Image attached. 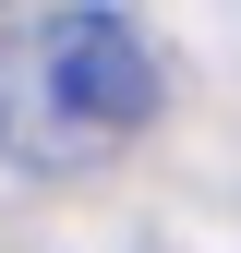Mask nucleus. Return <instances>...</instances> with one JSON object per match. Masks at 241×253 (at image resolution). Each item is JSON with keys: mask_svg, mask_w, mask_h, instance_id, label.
Returning a JSON list of instances; mask_svg holds the SVG:
<instances>
[{"mask_svg": "<svg viewBox=\"0 0 241 253\" xmlns=\"http://www.w3.org/2000/svg\"><path fill=\"white\" fill-rule=\"evenodd\" d=\"M157 97H169V60L109 0H60L37 37L0 48V145L12 157H97L120 133H145Z\"/></svg>", "mask_w": 241, "mask_h": 253, "instance_id": "f257e3e1", "label": "nucleus"}]
</instances>
